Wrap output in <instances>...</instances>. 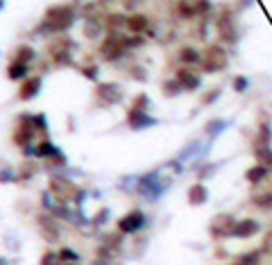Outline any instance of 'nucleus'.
Segmentation results:
<instances>
[{
	"label": "nucleus",
	"mask_w": 272,
	"mask_h": 265,
	"mask_svg": "<svg viewBox=\"0 0 272 265\" xmlns=\"http://www.w3.org/2000/svg\"><path fill=\"white\" fill-rule=\"evenodd\" d=\"M170 184H173V177H159V173L154 170V173H147L145 177H141L136 188H139V193L145 195L147 199H159L161 195L170 188Z\"/></svg>",
	"instance_id": "f257e3e1"
},
{
	"label": "nucleus",
	"mask_w": 272,
	"mask_h": 265,
	"mask_svg": "<svg viewBox=\"0 0 272 265\" xmlns=\"http://www.w3.org/2000/svg\"><path fill=\"white\" fill-rule=\"evenodd\" d=\"M75 14L71 7H50L46 12V18H43V30L48 32H64L73 25Z\"/></svg>",
	"instance_id": "f03ea898"
},
{
	"label": "nucleus",
	"mask_w": 272,
	"mask_h": 265,
	"mask_svg": "<svg viewBox=\"0 0 272 265\" xmlns=\"http://www.w3.org/2000/svg\"><path fill=\"white\" fill-rule=\"evenodd\" d=\"M125 53H127V46H125V36H123V34H109V36L102 41V46H100V54H102V59H107V61L120 59Z\"/></svg>",
	"instance_id": "7ed1b4c3"
},
{
	"label": "nucleus",
	"mask_w": 272,
	"mask_h": 265,
	"mask_svg": "<svg viewBox=\"0 0 272 265\" xmlns=\"http://www.w3.org/2000/svg\"><path fill=\"white\" fill-rule=\"evenodd\" d=\"M204 71L206 73H218L222 68H227L229 64V57H227V50L220 46H209L204 50Z\"/></svg>",
	"instance_id": "20e7f679"
},
{
	"label": "nucleus",
	"mask_w": 272,
	"mask_h": 265,
	"mask_svg": "<svg viewBox=\"0 0 272 265\" xmlns=\"http://www.w3.org/2000/svg\"><path fill=\"white\" fill-rule=\"evenodd\" d=\"M50 193L53 197H57V202H68V199H75V195L80 193V188L71 181V179H61V177H53L50 179Z\"/></svg>",
	"instance_id": "39448f33"
},
{
	"label": "nucleus",
	"mask_w": 272,
	"mask_h": 265,
	"mask_svg": "<svg viewBox=\"0 0 272 265\" xmlns=\"http://www.w3.org/2000/svg\"><path fill=\"white\" fill-rule=\"evenodd\" d=\"M34 129L32 127V120H30V116H20L18 125H16V132H14V143L20 147H27L30 145V141L34 139Z\"/></svg>",
	"instance_id": "423d86ee"
},
{
	"label": "nucleus",
	"mask_w": 272,
	"mask_h": 265,
	"mask_svg": "<svg viewBox=\"0 0 272 265\" xmlns=\"http://www.w3.org/2000/svg\"><path fill=\"white\" fill-rule=\"evenodd\" d=\"M143 225H145V215L141 211H129L125 218L118 220V231L120 233H136Z\"/></svg>",
	"instance_id": "0eeeda50"
},
{
	"label": "nucleus",
	"mask_w": 272,
	"mask_h": 265,
	"mask_svg": "<svg viewBox=\"0 0 272 265\" xmlns=\"http://www.w3.org/2000/svg\"><path fill=\"white\" fill-rule=\"evenodd\" d=\"M259 231H261L259 222L252 220V218H245V220H240V222H236V225L232 227L229 236H234V238H252L254 233H259Z\"/></svg>",
	"instance_id": "6e6552de"
},
{
	"label": "nucleus",
	"mask_w": 272,
	"mask_h": 265,
	"mask_svg": "<svg viewBox=\"0 0 272 265\" xmlns=\"http://www.w3.org/2000/svg\"><path fill=\"white\" fill-rule=\"evenodd\" d=\"M234 225H236L234 215L222 213V215H218V218L211 222V236H216V238H225V236H229V231H232Z\"/></svg>",
	"instance_id": "1a4fd4ad"
},
{
	"label": "nucleus",
	"mask_w": 272,
	"mask_h": 265,
	"mask_svg": "<svg viewBox=\"0 0 272 265\" xmlns=\"http://www.w3.org/2000/svg\"><path fill=\"white\" fill-rule=\"evenodd\" d=\"M175 80L180 82L181 91H195V88H199V84H202V77L193 73L191 68H181V71H177V77H175Z\"/></svg>",
	"instance_id": "9d476101"
},
{
	"label": "nucleus",
	"mask_w": 272,
	"mask_h": 265,
	"mask_svg": "<svg viewBox=\"0 0 272 265\" xmlns=\"http://www.w3.org/2000/svg\"><path fill=\"white\" fill-rule=\"evenodd\" d=\"M211 9V5L209 2H180L177 5V12H180L181 18H195V16H199V14H204Z\"/></svg>",
	"instance_id": "9b49d317"
},
{
	"label": "nucleus",
	"mask_w": 272,
	"mask_h": 265,
	"mask_svg": "<svg viewBox=\"0 0 272 265\" xmlns=\"http://www.w3.org/2000/svg\"><path fill=\"white\" fill-rule=\"evenodd\" d=\"M218 30H220V36L227 41H238V30H236V25H234V18L232 14H222V18L218 20Z\"/></svg>",
	"instance_id": "f8f14e48"
},
{
	"label": "nucleus",
	"mask_w": 272,
	"mask_h": 265,
	"mask_svg": "<svg viewBox=\"0 0 272 265\" xmlns=\"http://www.w3.org/2000/svg\"><path fill=\"white\" fill-rule=\"evenodd\" d=\"M98 95L102 102H107V105H116V102H120V98H123V91H120L118 84H100Z\"/></svg>",
	"instance_id": "ddd939ff"
},
{
	"label": "nucleus",
	"mask_w": 272,
	"mask_h": 265,
	"mask_svg": "<svg viewBox=\"0 0 272 265\" xmlns=\"http://www.w3.org/2000/svg\"><path fill=\"white\" fill-rule=\"evenodd\" d=\"M41 84H43V80H41L39 75H34V77H27L25 82H23V87H20V100H32L39 95L41 91Z\"/></svg>",
	"instance_id": "4468645a"
},
{
	"label": "nucleus",
	"mask_w": 272,
	"mask_h": 265,
	"mask_svg": "<svg viewBox=\"0 0 272 265\" xmlns=\"http://www.w3.org/2000/svg\"><path fill=\"white\" fill-rule=\"evenodd\" d=\"M157 125V118L147 116L145 111H129V127L132 129H145V127H152Z\"/></svg>",
	"instance_id": "2eb2a0df"
},
{
	"label": "nucleus",
	"mask_w": 272,
	"mask_h": 265,
	"mask_svg": "<svg viewBox=\"0 0 272 265\" xmlns=\"http://www.w3.org/2000/svg\"><path fill=\"white\" fill-rule=\"evenodd\" d=\"M125 27L132 34H143L147 27H150V20H147L145 14H132V16H127Z\"/></svg>",
	"instance_id": "dca6fc26"
},
{
	"label": "nucleus",
	"mask_w": 272,
	"mask_h": 265,
	"mask_svg": "<svg viewBox=\"0 0 272 265\" xmlns=\"http://www.w3.org/2000/svg\"><path fill=\"white\" fill-rule=\"evenodd\" d=\"M39 225H41V229H43V238H46L48 243L59 240V227L54 225V220L50 218V215H46V218H39Z\"/></svg>",
	"instance_id": "f3484780"
},
{
	"label": "nucleus",
	"mask_w": 272,
	"mask_h": 265,
	"mask_svg": "<svg viewBox=\"0 0 272 265\" xmlns=\"http://www.w3.org/2000/svg\"><path fill=\"white\" fill-rule=\"evenodd\" d=\"M206 197H209V191L204 188V184H193L191 188H188V202H191L193 206L204 204Z\"/></svg>",
	"instance_id": "a211bd4d"
},
{
	"label": "nucleus",
	"mask_w": 272,
	"mask_h": 265,
	"mask_svg": "<svg viewBox=\"0 0 272 265\" xmlns=\"http://www.w3.org/2000/svg\"><path fill=\"white\" fill-rule=\"evenodd\" d=\"M57 154H61V152L50 143V141H43V143H39V145L34 147V157H39V159H53Z\"/></svg>",
	"instance_id": "6ab92c4d"
},
{
	"label": "nucleus",
	"mask_w": 272,
	"mask_h": 265,
	"mask_svg": "<svg viewBox=\"0 0 272 265\" xmlns=\"http://www.w3.org/2000/svg\"><path fill=\"white\" fill-rule=\"evenodd\" d=\"M7 77H9V80H14V82L27 80V66H25V64L14 61V64H9V68H7Z\"/></svg>",
	"instance_id": "aec40b11"
},
{
	"label": "nucleus",
	"mask_w": 272,
	"mask_h": 265,
	"mask_svg": "<svg viewBox=\"0 0 272 265\" xmlns=\"http://www.w3.org/2000/svg\"><path fill=\"white\" fill-rule=\"evenodd\" d=\"M268 175H270V170H268L266 166H254V168H250V170H247V181H250V184H261V181H263V179H268Z\"/></svg>",
	"instance_id": "412c9836"
},
{
	"label": "nucleus",
	"mask_w": 272,
	"mask_h": 265,
	"mask_svg": "<svg viewBox=\"0 0 272 265\" xmlns=\"http://www.w3.org/2000/svg\"><path fill=\"white\" fill-rule=\"evenodd\" d=\"M227 127H229V123H227V120L216 118V120H211V123L206 125V134H209V139H218V136L225 132Z\"/></svg>",
	"instance_id": "4be33fe9"
},
{
	"label": "nucleus",
	"mask_w": 272,
	"mask_h": 265,
	"mask_svg": "<svg viewBox=\"0 0 272 265\" xmlns=\"http://www.w3.org/2000/svg\"><path fill=\"white\" fill-rule=\"evenodd\" d=\"M100 30H102V25H100V18H87V23H84V34H87L89 39H95V36H100Z\"/></svg>",
	"instance_id": "5701e85b"
},
{
	"label": "nucleus",
	"mask_w": 272,
	"mask_h": 265,
	"mask_svg": "<svg viewBox=\"0 0 272 265\" xmlns=\"http://www.w3.org/2000/svg\"><path fill=\"white\" fill-rule=\"evenodd\" d=\"M180 59L184 61V64H198L202 57H199V53L195 50V48H181V50H180Z\"/></svg>",
	"instance_id": "b1692460"
},
{
	"label": "nucleus",
	"mask_w": 272,
	"mask_h": 265,
	"mask_svg": "<svg viewBox=\"0 0 272 265\" xmlns=\"http://www.w3.org/2000/svg\"><path fill=\"white\" fill-rule=\"evenodd\" d=\"M59 263H77L80 261V254L75 252V249H71V247H64V249H59Z\"/></svg>",
	"instance_id": "393cba45"
},
{
	"label": "nucleus",
	"mask_w": 272,
	"mask_h": 265,
	"mask_svg": "<svg viewBox=\"0 0 272 265\" xmlns=\"http://www.w3.org/2000/svg\"><path fill=\"white\" fill-rule=\"evenodd\" d=\"M125 23H127V18L123 16V14H109V18H107V25H109L111 32L120 30V27H125Z\"/></svg>",
	"instance_id": "a878e982"
},
{
	"label": "nucleus",
	"mask_w": 272,
	"mask_h": 265,
	"mask_svg": "<svg viewBox=\"0 0 272 265\" xmlns=\"http://www.w3.org/2000/svg\"><path fill=\"white\" fill-rule=\"evenodd\" d=\"M34 59V50L30 46H20L18 50H16V61L18 64H25L27 66V61H32Z\"/></svg>",
	"instance_id": "bb28decb"
},
{
	"label": "nucleus",
	"mask_w": 272,
	"mask_h": 265,
	"mask_svg": "<svg viewBox=\"0 0 272 265\" xmlns=\"http://www.w3.org/2000/svg\"><path fill=\"white\" fill-rule=\"evenodd\" d=\"M181 93V87L177 80H168L166 84H163V95H168V98H175V95H180Z\"/></svg>",
	"instance_id": "cd10ccee"
},
{
	"label": "nucleus",
	"mask_w": 272,
	"mask_h": 265,
	"mask_svg": "<svg viewBox=\"0 0 272 265\" xmlns=\"http://www.w3.org/2000/svg\"><path fill=\"white\" fill-rule=\"evenodd\" d=\"M30 120H32V127L34 129H48V118L43 116V113H36V116H30Z\"/></svg>",
	"instance_id": "c85d7f7f"
},
{
	"label": "nucleus",
	"mask_w": 272,
	"mask_h": 265,
	"mask_svg": "<svg viewBox=\"0 0 272 265\" xmlns=\"http://www.w3.org/2000/svg\"><path fill=\"white\" fill-rule=\"evenodd\" d=\"M247 88H250V80H247V77H243V75H238V77H234V91L245 93Z\"/></svg>",
	"instance_id": "c756f323"
},
{
	"label": "nucleus",
	"mask_w": 272,
	"mask_h": 265,
	"mask_svg": "<svg viewBox=\"0 0 272 265\" xmlns=\"http://www.w3.org/2000/svg\"><path fill=\"white\" fill-rule=\"evenodd\" d=\"M198 150H199V143L195 141V143H191L188 147H184V150H181V152H180V159H177V161H184L186 157H193V154H198Z\"/></svg>",
	"instance_id": "7c9ffc66"
},
{
	"label": "nucleus",
	"mask_w": 272,
	"mask_h": 265,
	"mask_svg": "<svg viewBox=\"0 0 272 265\" xmlns=\"http://www.w3.org/2000/svg\"><path fill=\"white\" fill-rule=\"evenodd\" d=\"M41 265H61V263H59V256L54 252H46L41 256Z\"/></svg>",
	"instance_id": "2f4dec72"
},
{
	"label": "nucleus",
	"mask_w": 272,
	"mask_h": 265,
	"mask_svg": "<svg viewBox=\"0 0 272 265\" xmlns=\"http://www.w3.org/2000/svg\"><path fill=\"white\" fill-rule=\"evenodd\" d=\"M46 166L48 168H61V166H66V157H64V154H57V157H53V159H46Z\"/></svg>",
	"instance_id": "473e14b6"
},
{
	"label": "nucleus",
	"mask_w": 272,
	"mask_h": 265,
	"mask_svg": "<svg viewBox=\"0 0 272 265\" xmlns=\"http://www.w3.org/2000/svg\"><path fill=\"white\" fill-rule=\"evenodd\" d=\"M256 263H259V252L243 254V256H240V265H256Z\"/></svg>",
	"instance_id": "72a5a7b5"
},
{
	"label": "nucleus",
	"mask_w": 272,
	"mask_h": 265,
	"mask_svg": "<svg viewBox=\"0 0 272 265\" xmlns=\"http://www.w3.org/2000/svg\"><path fill=\"white\" fill-rule=\"evenodd\" d=\"M256 159L261 161L259 166L268 168V163H270V147H266V150H256Z\"/></svg>",
	"instance_id": "f704fd0d"
},
{
	"label": "nucleus",
	"mask_w": 272,
	"mask_h": 265,
	"mask_svg": "<svg viewBox=\"0 0 272 265\" xmlns=\"http://www.w3.org/2000/svg\"><path fill=\"white\" fill-rule=\"evenodd\" d=\"M254 204H256V206H263V209H270V204H272L270 193H266V195H256V197H254Z\"/></svg>",
	"instance_id": "c9c22d12"
},
{
	"label": "nucleus",
	"mask_w": 272,
	"mask_h": 265,
	"mask_svg": "<svg viewBox=\"0 0 272 265\" xmlns=\"http://www.w3.org/2000/svg\"><path fill=\"white\" fill-rule=\"evenodd\" d=\"M145 106H147V95L141 93L139 100H134V111H145Z\"/></svg>",
	"instance_id": "e433bc0d"
},
{
	"label": "nucleus",
	"mask_w": 272,
	"mask_h": 265,
	"mask_svg": "<svg viewBox=\"0 0 272 265\" xmlns=\"http://www.w3.org/2000/svg\"><path fill=\"white\" fill-rule=\"evenodd\" d=\"M132 77H134V80H139V82H145L147 80V75L145 73H143V68H132Z\"/></svg>",
	"instance_id": "4c0bfd02"
},
{
	"label": "nucleus",
	"mask_w": 272,
	"mask_h": 265,
	"mask_svg": "<svg viewBox=\"0 0 272 265\" xmlns=\"http://www.w3.org/2000/svg\"><path fill=\"white\" fill-rule=\"evenodd\" d=\"M14 179H16V177H14L12 170H7V168H5V170H0V181H2V184H7V181H14Z\"/></svg>",
	"instance_id": "58836bf2"
},
{
	"label": "nucleus",
	"mask_w": 272,
	"mask_h": 265,
	"mask_svg": "<svg viewBox=\"0 0 272 265\" xmlns=\"http://www.w3.org/2000/svg\"><path fill=\"white\" fill-rule=\"evenodd\" d=\"M218 95H220L218 88H216V91H211V93H206L204 98H202V105H209V102H213V100H218Z\"/></svg>",
	"instance_id": "ea45409f"
},
{
	"label": "nucleus",
	"mask_w": 272,
	"mask_h": 265,
	"mask_svg": "<svg viewBox=\"0 0 272 265\" xmlns=\"http://www.w3.org/2000/svg\"><path fill=\"white\" fill-rule=\"evenodd\" d=\"M82 73L87 75L89 80H98V73H95V68H93V66H89V68H82Z\"/></svg>",
	"instance_id": "a19ab883"
},
{
	"label": "nucleus",
	"mask_w": 272,
	"mask_h": 265,
	"mask_svg": "<svg viewBox=\"0 0 272 265\" xmlns=\"http://www.w3.org/2000/svg\"><path fill=\"white\" fill-rule=\"evenodd\" d=\"M107 218H109V209H105L102 213H98V218H95V225H105Z\"/></svg>",
	"instance_id": "79ce46f5"
},
{
	"label": "nucleus",
	"mask_w": 272,
	"mask_h": 265,
	"mask_svg": "<svg viewBox=\"0 0 272 265\" xmlns=\"http://www.w3.org/2000/svg\"><path fill=\"white\" fill-rule=\"evenodd\" d=\"M263 254H270V233H266V247H263Z\"/></svg>",
	"instance_id": "37998d69"
},
{
	"label": "nucleus",
	"mask_w": 272,
	"mask_h": 265,
	"mask_svg": "<svg viewBox=\"0 0 272 265\" xmlns=\"http://www.w3.org/2000/svg\"><path fill=\"white\" fill-rule=\"evenodd\" d=\"M93 265H111V263H109V261H100V259H95V261H93Z\"/></svg>",
	"instance_id": "c03bdc74"
},
{
	"label": "nucleus",
	"mask_w": 272,
	"mask_h": 265,
	"mask_svg": "<svg viewBox=\"0 0 272 265\" xmlns=\"http://www.w3.org/2000/svg\"><path fill=\"white\" fill-rule=\"evenodd\" d=\"M0 265H9V263H7V259H0Z\"/></svg>",
	"instance_id": "a18cd8bd"
},
{
	"label": "nucleus",
	"mask_w": 272,
	"mask_h": 265,
	"mask_svg": "<svg viewBox=\"0 0 272 265\" xmlns=\"http://www.w3.org/2000/svg\"><path fill=\"white\" fill-rule=\"evenodd\" d=\"M64 265H77V263H64Z\"/></svg>",
	"instance_id": "49530a36"
},
{
	"label": "nucleus",
	"mask_w": 272,
	"mask_h": 265,
	"mask_svg": "<svg viewBox=\"0 0 272 265\" xmlns=\"http://www.w3.org/2000/svg\"><path fill=\"white\" fill-rule=\"evenodd\" d=\"M2 7H5V5H2V2H0V9H2Z\"/></svg>",
	"instance_id": "de8ad7c7"
},
{
	"label": "nucleus",
	"mask_w": 272,
	"mask_h": 265,
	"mask_svg": "<svg viewBox=\"0 0 272 265\" xmlns=\"http://www.w3.org/2000/svg\"><path fill=\"white\" fill-rule=\"evenodd\" d=\"M238 265H240V263H238Z\"/></svg>",
	"instance_id": "09e8293b"
}]
</instances>
